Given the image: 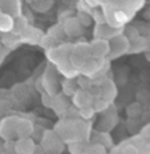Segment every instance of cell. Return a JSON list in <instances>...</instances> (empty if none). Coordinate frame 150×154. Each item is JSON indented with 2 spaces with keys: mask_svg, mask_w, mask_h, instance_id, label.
I'll list each match as a JSON object with an SVG mask.
<instances>
[{
  "mask_svg": "<svg viewBox=\"0 0 150 154\" xmlns=\"http://www.w3.org/2000/svg\"><path fill=\"white\" fill-rule=\"evenodd\" d=\"M77 21L80 23V25H88L92 21V16L85 14V12H80V15L77 17Z\"/></svg>",
  "mask_w": 150,
  "mask_h": 154,
  "instance_id": "7a4b0ae2",
  "label": "cell"
},
{
  "mask_svg": "<svg viewBox=\"0 0 150 154\" xmlns=\"http://www.w3.org/2000/svg\"><path fill=\"white\" fill-rule=\"evenodd\" d=\"M122 154H139V150L137 149L134 145H132V146L125 147V149L122 150Z\"/></svg>",
  "mask_w": 150,
  "mask_h": 154,
  "instance_id": "277c9868",
  "label": "cell"
},
{
  "mask_svg": "<svg viewBox=\"0 0 150 154\" xmlns=\"http://www.w3.org/2000/svg\"><path fill=\"white\" fill-rule=\"evenodd\" d=\"M109 52V45L106 41H94L92 45H89V53H93L96 56H104Z\"/></svg>",
  "mask_w": 150,
  "mask_h": 154,
  "instance_id": "6da1fadb",
  "label": "cell"
},
{
  "mask_svg": "<svg viewBox=\"0 0 150 154\" xmlns=\"http://www.w3.org/2000/svg\"><path fill=\"white\" fill-rule=\"evenodd\" d=\"M76 84L75 82H72L71 81V85H66L65 82H64V92H65V94H73V93H75V91H76Z\"/></svg>",
  "mask_w": 150,
  "mask_h": 154,
  "instance_id": "3957f363",
  "label": "cell"
}]
</instances>
